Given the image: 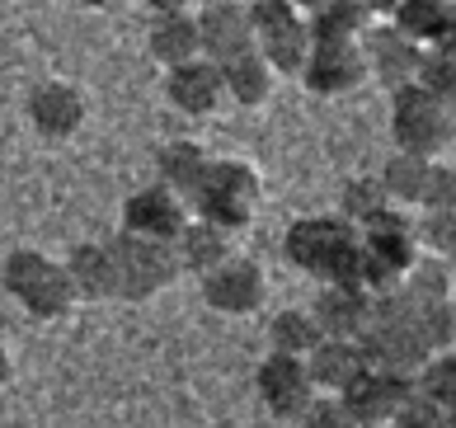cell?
<instances>
[{
  "mask_svg": "<svg viewBox=\"0 0 456 428\" xmlns=\"http://www.w3.org/2000/svg\"><path fill=\"white\" fill-rule=\"evenodd\" d=\"M282 259L320 283H358V268H362L358 226L344 221L339 212L297 217L282 235Z\"/></svg>",
  "mask_w": 456,
  "mask_h": 428,
  "instance_id": "1",
  "label": "cell"
},
{
  "mask_svg": "<svg viewBox=\"0 0 456 428\" xmlns=\"http://www.w3.org/2000/svg\"><path fill=\"white\" fill-rule=\"evenodd\" d=\"M358 344L367 353L371 367H386V372H400L410 376L419 363L428 358V344H424V330H419V306L391 287V292H381L371 301V316L362 325Z\"/></svg>",
  "mask_w": 456,
  "mask_h": 428,
  "instance_id": "2",
  "label": "cell"
},
{
  "mask_svg": "<svg viewBox=\"0 0 456 428\" xmlns=\"http://www.w3.org/2000/svg\"><path fill=\"white\" fill-rule=\"evenodd\" d=\"M259 198H264V179H259L255 165L240 160V156H212L208 169H202L198 193L189 198V212L240 235L249 221H255Z\"/></svg>",
  "mask_w": 456,
  "mask_h": 428,
  "instance_id": "3",
  "label": "cell"
},
{
  "mask_svg": "<svg viewBox=\"0 0 456 428\" xmlns=\"http://www.w3.org/2000/svg\"><path fill=\"white\" fill-rule=\"evenodd\" d=\"M0 287L43 325L66 320L76 306V292H71V278H66L61 259H53V254H43V250H28V245L5 254V264H0Z\"/></svg>",
  "mask_w": 456,
  "mask_h": 428,
  "instance_id": "4",
  "label": "cell"
},
{
  "mask_svg": "<svg viewBox=\"0 0 456 428\" xmlns=\"http://www.w3.org/2000/svg\"><path fill=\"white\" fill-rule=\"evenodd\" d=\"M109 250H113V273H118V301H156L179 278L170 241H146V235L118 231Z\"/></svg>",
  "mask_w": 456,
  "mask_h": 428,
  "instance_id": "5",
  "label": "cell"
},
{
  "mask_svg": "<svg viewBox=\"0 0 456 428\" xmlns=\"http://www.w3.org/2000/svg\"><path fill=\"white\" fill-rule=\"evenodd\" d=\"M391 136L395 151H414V156H443L452 146V104L437 99L419 85H395L391 90Z\"/></svg>",
  "mask_w": 456,
  "mask_h": 428,
  "instance_id": "6",
  "label": "cell"
},
{
  "mask_svg": "<svg viewBox=\"0 0 456 428\" xmlns=\"http://www.w3.org/2000/svg\"><path fill=\"white\" fill-rule=\"evenodd\" d=\"M198 292H202V301H208L216 316L245 320V316H255L259 306L268 301V273L255 259H245V254H231V259H222L216 268L202 273Z\"/></svg>",
  "mask_w": 456,
  "mask_h": 428,
  "instance_id": "7",
  "label": "cell"
},
{
  "mask_svg": "<svg viewBox=\"0 0 456 428\" xmlns=\"http://www.w3.org/2000/svg\"><path fill=\"white\" fill-rule=\"evenodd\" d=\"M24 113H28V128L38 136H47V142H71L86 128L90 104H86V90L76 80H38L24 99Z\"/></svg>",
  "mask_w": 456,
  "mask_h": 428,
  "instance_id": "8",
  "label": "cell"
},
{
  "mask_svg": "<svg viewBox=\"0 0 456 428\" xmlns=\"http://www.w3.org/2000/svg\"><path fill=\"white\" fill-rule=\"evenodd\" d=\"M255 396L273 419L292 424L301 409L311 405L315 396V382L306 372V358H292V353H268L264 363L255 367Z\"/></svg>",
  "mask_w": 456,
  "mask_h": 428,
  "instance_id": "9",
  "label": "cell"
},
{
  "mask_svg": "<svg viewBox=\"0 0 456 428\" xmlns=\"http://www.w3.org/2000/svg\"><path fill=\"white\" fill-rule=\"evenodd\" d=\"M301 85L320 99H344L358 95L367 85V62L358 43H311L306 62H301Z\"/></svg>",
  "mask_w": 456,
  "mask_h": 428,
  "instance_id": "10",
  "label": "cell"
},
{
  "mask_svg": "<svg viewBox=\"0 0 456 428\" xmlns=\"http://www.w3.org/2000/svg\"><path fill=\"white\" fill-rule=\"evenodd\" d=\"M362 62H367V76L381 80L386 90H395V85H410L414 80V66H419V47L414 38H404V33L391 24V20H371L362 29Z\"/></svg>",
  "mask_w": 456,
  "mask_h": 428,
  "instance_id": "11",
  "label": "cell"
},
{
  "mask_svg": "<svg viewBox=\"0 0 456 428\" xmlns=\"http://www.w3.org/2000/svg\"><path fill=\"white\" fill-rule=\"evenodd\" d=\"M193 20H198L202 57L216 62V66L235 53H245V47H255V24H249V14H245V0H202L193 10Z\"/></svg>",
  "mask_w": 456,
  "mask_h": 428,
  "instance_id": "12",
  "label": "cell"
},
{
  "mask_svg": "<svg viewBox=\"0 0 456 428\" xmlns=\"http://www.w3.org/2000/svg\"><path fill=\"white\" fill-rule=\"evenodd\" d=\"M165 99H170V109H179L183 118H212L226 104L222 66L208 62V57L165 66Z\"/></svg>",
  "mask_w": 456,
  "mask_h": 428,
  "instance_id": "13",
  "label": "cell"
},
{
  "mask_svg": "<svg viewBox=\"0 0 456 428\" xmlns=\"http://www.w3.org/2000/svg\"><path fill=\"white\" fill-rule=\"evenodd\" d=\"M189 221V202L165 184H146L123 202V226L127 235H146V241H175L179 226Z\"/></svg>",
  "mask_w": 456,
  "mask_h": 428,
  "instance_id": "14",
  "label": "cell"
},
{
  "mask_svg": "<svg viewBox=\"0 0 456 428\" xmlns=\"http://www.w3.org/2000/svg\"><path fill=\"white\" fill-rule=\"evenodd\" d=\"M404 396H410V376L386 372V367H367L348 391H339V400L348 405V415L358 419V428H386Z\"/></svg>",
  "mask_w": 456,
  "mask_h": 428,
  "instance_id": "15",
  "label": "cell"
},
{
  "mask_svg": "<svg viewBox=\"0 0 456 428\" xmlns=\"http://www.w3.org/2000/svg\"><path fill=\"white\" fill-rule=\"evenodd\" d=\"M371 301H377V297H371L367 287H358V283H320V292H315V301L306 306V311L315 316L320 334L358 339L367 316H371Z\"/></svg>",
  "mask_w": 456,
  "mask_h": 428,
  "instance_id": "16",
  "label": "cell"
},
{
  "mask_svg": "<svg viewBox=\"0 0 456 428\" xmlns=\"http://www.w3.org/2000/svg\"><path fill=\"white\" fill-rule=\"evenodd\" d=\"M170 245H175L179 273H193V278H202L208 268H216L222 259H231V254H235V231H226V226H216V221L189 212V221L179 226V235H175Z\"/></svg>",
  "mask_w": 456,
  "mask_h": 428,
  "instance_id": "17",
  "label": "cell"
},
{
  "mask_svg": "<svg viewBox=\"0 0 456 428\" xmlns=\"http://www.w3.org/2000/svg\"><path fill=\"white\" fill-rule=\"evenodd\" d=\"M66 278H71L76 301H113L118 297V273H113V250L109 241H80L61 259Z\"/></svg>",
  "mask_w": 456,
  "mask_h": 428,
  "instance_id": "18",
  "label": "cell"
},
{
  "mask_svg": "<svg viewBox=\"0 0 456 428\" xmlns=\"http://www.w3.org/2000/svg\"><path fill=\"white\" fill-rule=\"evenodd\" d=\"M367 353L358 339H320V344L306 353V372H311V382L315 391H330V396H339V391H348L358 376L367 372Z\"/></svg>",
  "mask_w": 456,
  "mask_h": 428,
  "instance_id": "19",
  "label": "cell"
},
{
  "mask_svg": "<svg viewBox=\"0 0 456 428\" xmlns=\"http://www.w3.org/2000/svg\"><path fill=\"white\" fill-rule=\"evenodd\" d=\"M222 85H226V99L240 109H264L273 99V85H278V71L268 66V57L259 47H245L222 62Z\"/></svg>",
  "mask_w": 456,
  "mask_h": 428,
  "instance_id": "20",
  "label": "cell"
},
{
  "mask_svg": "<svg viewBox=\"0 0 456 428\" xmlns=\"http://www.w3.org/2000/svg\"><path fill=\"white\" fill-rule=\"evenodd\" d=\"M386 20L414 43H452L456 38V5L452 0H395V10Z\"/></svg>",
  "mask_w": 456,
  "mask_h": 428,
  "instance_id": "21",
  "label": "cell"
},
{
  "mask_svg": "<svg viewBox=\"0 0 456 428\" xmlns=\"http://www.w3.org/2000/svg\"><path fill=\"white\" fill-rule=\"evenodd\" d=\"M255 47L268 57L278 76H297L301 62L311 53V29H306V14H292V20H278L255 33Z\"/></svg>",
  "mask_w": 456,
  "mask_h": 428,
  "instance_id": "22",
  "label": "cell"
},
{
  "mask_svg": "<svg viewBox=\"0 0 456 428\" xmlns=\"http://www.w3.org/2000/svg\"><path fill=\"white\" fill-rule=\"evenodd\" d=\"M208 160H212V151L202 146V142H193V136H179V142H170V146H160V156H156V184H165V188H175V193L189 202L193 193H198V184H202V169H208Z\"/></svg>",
  "mask_w": 456,
  "mask_h": 428,
  "instance_id": "23",
  "label": "cell"
},
{
  "mask_svg": "<svg viewBox=\"0 0 456 428\" xmlns=\"http://www.w3.org/2000/svg\"><path fill=\"white\" fill-rule=\"evenodd\" d=\"M146 47H151V57H156L160 66H179V62H193V57H202L193 10H179V14H156V24H151V33H146Z\"/></svg>",
  "mask_w": 456,
  "mask_h": 428,
  "instance_id": "24",
  "label": "cell"
},
{
  "mask_svg": "<svg viewBox=\"0 0 456 428\" xmlns=\"http://www.w3.org/2000/svg\"><path fill=\"white\" fill-rule=\"evenodd\" d=\"M367 24L371 14L362 0H320L315 10H306L311 43H358Z\"/></svg>",
  "mask_w": 456,
  "mask_h": 428,
  "instance_id": "25",
  "label": "cell"
},
{
  "mask_svg": "<svg viewBox=\"0 0 456 428\" xmlns=\"http://www.w3.org/2000/svg\"><path fill=\"white\" fill-rule=\"evenodd\" d=\"M433 160L437 156H414V151H395L391 160H386L381 169V188H386V198L395 202V208H419L428 193V175H433Z\"/></svg>",
  "mask_w": 456,
  "mask_h": 428,
  "instance_id": "26",
  "label": "cell"
},
{
  "mask_svg": "<svg viewBox=\"0 0 456 428\" xmlns=\"http://www.w3.org/2000/svg\"><path fill=\"white\" fill-rule=\"evenodd\" d=\"M320 325L306 306H287L268 320V353H292V358H306L315 344H320Z\"/></svg>",
  "mask_w": 456,
  "mask_h": 428,
  "instance_id": "27",
  "label": "cell"
},
{
  "mask_svg": "<svg viewBox=\"0 0 456 428\" xmlns=\"http://www.w3.org/2000/svg\"><path fill=\"white\" fill-rule=\"evenodd\" d=\"M414 85L452 104V99H456V38L452 43H424V47H419Z\"/></svg>",
  "mask_w": 456,
  "mask_h": 428,
  "instance_id": "28",
  "label": "cell"
},
{
  "mask_svg": "<svg viewBox=\"0 0 456 428\" xmlns=\"http://www.w3.org/2000/svg\"><path fill=\"white\" fill-rule=\"evenodd\" d=\"M410 391H419L424 400L452 409L456 405V353H428L424 363L410 372Z\"/></svg>",
  "mask_w": 456,
  "mask_h": 428,
  "instance_id": "29",
  "label": "cell"
},
{
  "mask_svg": "<svg viewBox=\"0 0 456 428\" xmlns=\"http://www.w3.org/2000/svg\"><path fill=\"white\" fill-rule=\"evenodd\" d=\"M386 208H391V198H386V188H381L377 175H353V179H344V188H339V217H344V221L362 226V221H371V217L386 212Z\"/></svg>",
  "mask_w": 456,
  "mask_h": 428,
  "instance_id": "30",
  "label": "cell"
},
{
  "mask_svg": "<svg viewBox=\"0 0 456 428\" xmlns=\"http://www.w3.org/2000/svg\"><path fill=\"white\" fill-rule=\"evenodd\" d=\"M386 428H452V409H443V405L424 400L419 391H410V396L400 400V409L391 415V424H386Z\"/></svg>",
  "mask_w": 456,
  "mask_h": 428,
  "instance_id": "31",
  "label": "cell"
},
{
  "mask_svg": "<svg viewBox=\"0 0 456 428\" xmlns=\"http://www.w3.org/2000/svg\"><path fill=\"white\" fill-rule=\"evenodd\" d=\"M419 231V250L437 254V259H452V245H456V208H428V221Z\"/></svg>",
  "mask_w": 456,
  "mask_h": 428,
  "instance_id": "32",
  "label": "cell"
},
{
  "mask_svg": "<svg viewBox=\"0 0 456 428\" xmlns=\"http://www.w3.org/2000/svg\"><path fill=\"white\" fill-rule=\"evenodd\" d=\"M301 428H358V419L348 415V405L339 396H330V391H315L311 405L297 415Z\"/></svg>",
  "mask_w": 456,
  "mask_h": 428,
  "instance_id": "33",
  "label": "cell"
},
{
  "mask_svg": "<svg viewBox=\"0 0 456 428\" xmlns=\"http://www.w3.org/2000/svg\"><path fill=\"white\" fill-rule=\"evenodd\" d=\"M419 208H456V169L437 156L433 160V175H428V193H424V202H419Z\"/></svg>",
  "mask_w": 456,
  "mask_h": 428,
  "instance_id": "34",
  "label": "cell"
},
{
  "mask_svg": "<svg viewBox=\"0 0 456 428\" xmlns=\"http://www.w3.org/2000/svg\"><path fill=\"white\" fill-rule=\"evenodd\" d=\"M151 14H179V10H193V0H142Z\"/></svg>",
  "mask_w": 456,
  "mask_h": 428,
  "instance_id": "35",
  "label": "cell"
},
{
  "mask_svg": "<svg viewBox=\"0 0 456 428\" xmlns=\"http://www.w3.org/2000/svg\"><path fill=\"white\" fill-rule=\"evenodd\" d=\"M10 382H14V358H10L5 344H0V391H5Z\"/></svg>",
  "mask_w": 456,
  "mask_h": 428,
  "instance_id": "36",
  "label": "cell"
},
{
  "mask_svg": "<svg viewBox=\"0 0 456 428\" xmlns=\"http://www.w3.org/2000/svg\"><path fill=\"white\" fill-rule=\"evenodd\" d=\"M362 5H367V14H371V20H386V14L395 10V0H362Z\"/></svg>",
  "mask_w": 456,
  "mask_h": 428,
  "instance_id": "37",
  "label": "cell"
},
{
  "mask_svg": "<svg viewBox=\"0 0 456 428\" xmlns=\"http://www.w3.org/2000/svg\"><path fill=\"white\" fill-rule=\"evenodd\" d=\"M292 5H297L301 14H306V10H315V5H320V0H292Z\"/></svg>",
  "mask_w": 456,
  "mask_h": 428,
  "instance_id": "38",
  "label": "cell"
},
{
  "mask_svg": "<svg viewBox=\"0 0 456 428\" xmlns=\"http://www.w3.org/2000/svg\"><path fill=\"white\" fill-rule=\"evenodd\" d=\"M80 5H90V10H99V5H113V0H80Z\"/></svg>",
  "mask_w": 456,
  "mask_h": 428,
  "instance_id": "39",
  "label": "cell"
}]
</instances>
